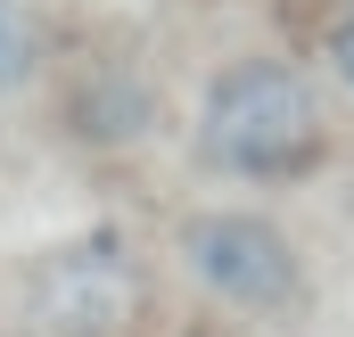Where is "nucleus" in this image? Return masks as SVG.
I'll return each instance as SVG.
<instances>
[{"instance_id":"1","label":"nucleus","mask_w":354,"mask_h":337,"mask_svg":"<svg viewBox=\"0 0 354 337\" xmlns=\"http://www.w3.org/2000/svg\"><path fill=\"white\" fill-rule=\"evenodd\" d=\"M189 148L214 181H239V189H297L330 165L338 148V124H330V99L322 83L280 58V50H248V58H223L206 90H198V115H189Z\"/></svg>"},{"instance_id":"2","label":"nucleus","mask_w":354,"mask_h":337,"mask_svg":"<svg viewBox=\"0 0 354 337\" xmlns=\"http://www.w3.org/2000/svg\"><path fill=\"white\" fill-rule=\"evenodd\" d=\"M140 313H149V255L115 222H91L25 263V329L33 337H132Z\"/></svg>"},{"instance_id":"3","label":"nucleus","mask_w":354,"mask_h":337,"mask_svg":"<svg viewBox=\"0 0 354 337\" xmlns=\"http://www.w3.org/2000/svg\"><path fill=\"white\" fill-rule=\"evenodd\" d=\"M174 255L189 288L214 296L223 313L288 321L305 305V255L288 239V222H272L264 206H189L174 222Z\"/></svg>"},{"instance_id":"4","label":"nucleus","mask_w":354,"mask_h":337,"mask_svg":"<svg viewBox=\"0 0 354 337\" xmlns=\"http://www.w3.org/2000/svg\"><path fill=\"white\" fill-rule=\"evenodd\" d=\"M157 124V83L124 58H99L66 83V132L91 148H124V140H149Z\"/></svg>"},{"instance_id":"5","label":"nucleus","mask_w":354,"mask_h":337,"mask_svg":"<svg viewBox=\"0 0 354 337\" xmlns=\"http://www.w3.org/2000/svg\"><path fill=\"white\" fill-rule=\"evenodd\" d=\"M33 66H41V25H33V8H25V0H0V99L33 83Z\"/></svg>"},{"instance_id":"6","label":"nucleus","mask_w":354,"mask_h":337,"mask_svg":"<svg viewBox=\"0 0 354 337\" xmlns=\"http://www.w3.org/2000/svg\"><path fill=\"white\" fill-rule=\"evenodd\" d=\"M322 58H330V75H338V90L354 99V0H338V8L322 17Z\"/></svg>"}]
</instances>
